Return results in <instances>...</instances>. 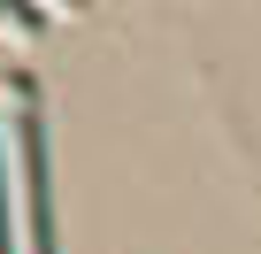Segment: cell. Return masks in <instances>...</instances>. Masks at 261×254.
<instances>
[{
	"label": "cell",
	"instance_id": "obj_2",
	"mask_svg": "<svg viewBox=\"0 0 261 254\" xmlns=\"http://www.w3.org/2000/svg\"><path fill=\"white\" fill-rule=\"evenodd\" d=\"M0 254H16V231H8V162H0Z\"/></svg>",
	"mask_w": 261,
	"mask_h": 254
},
{
	"label": "cell",
	"instance_id": "obj_1",
	"mask_svg": "<svg viewBox=\"0 0 261 254\" xmlns=\"http://www.w3.org/2000/svg\"><path fill=\"white\" fill-rule=\"evenodd\" d=\"M23 123H16V147H23V193H31V254H54V193H46V131H39V93L31 77H16Z\"/></svg>",
	"mask_w": 261,
	"mask_h": 254
}]
</instances>
